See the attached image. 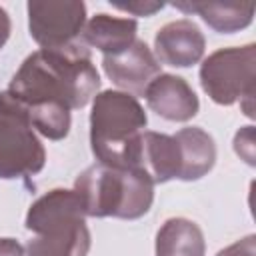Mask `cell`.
I'll list each match as a JSON object with an SVG mask.
<instances>
[{
	"label": "cell",
	"mask_w": 256,
	"mask_h": 256,
	"mask_svg": "<svg viewBox=\"0 0 256 256\" xmlns=\"http://www.w3.org/2000/svg\"><path fill=\"white\" fill-rule=\"evenodd\" d=\"M100 76L88 46L78 40L64 48L32 52L10 80L8 92L26 108L58 104L68 110L84 108L98 92Z\"/></svg>",
	"instance_id": "cell-1"
},
{
	"label": "cell",
	"mask_w": 256,
	"mask_h": 256,
	"mask_svg": "<svg viewBox=\"0 0 256 256\" xmlns=\"http://www.w3.org/2000/svg\"><path fill=\"white\" fill-rule=\"evenodd\" d=\"M146 122V112L136 96L120 90L96 94L90 112V146L98 164L140 168Z\"/></svg>",
	"instance_id": "cell-2"
},
{
	"label": "cell",
	"mask_w": 256,
	"mask_h": 256,
	"mask_svg": "<svg viewBox=\"0 0 256 256\" xmlns=\"http://www.w3.org/2000/svg\"><path fill=\"white\" fill-rule=\"evenodd\" d=\"M24 224L34 234L24 256H86L90 250L86 214L74 190L54 188L42 194L28 208Z\"/></svg>",
	"instance_id": "cell-3"
},
{
	"label": "cell",
	"mask_w": 256,
	"mask_h": 256,
	"mask_svg": "<svg viewBox=\"0 0 256 256\" xmlns=\"http://www.w3.org/2000/svg\"><path fill=\"white\" fill-rule=\"evenodd\" d=\"M74 192L78 194L86 216L136 220L152 206L154 182L142 168L92 164L78 174Z\"/></svg>",
	"instance_id": "cell-4"
},
{
	"label": "cell",
	"mask_w": 256,
	"mask_h": 256,
	"mask_svg": "<svg viewBox=\"0 0 256 256\" xmlns=\"http://www.w3.org/2000/svg\"><path fill=\"white\" fill-rule=\"evenodd\" d=\"M254 44L220 48L204 58L200 66V84L210 100L220 106H232L240 100L242 112L248 118H254Z\"/></svg>",
	"instance_id": "cell-5"
},
{
	"label": "cell",
	"mask_w": 256,
	"mask_h": 256,
	"mask_svg": "<svg viewBox=\"0 0 256 256\" xmlns=\"http://www.w3.org/2000/svg\"><path fill=\"white\" fill-rule=\"evenodd\" d=\"M46 164V150L26 106L8 90L0 92V178H30Z\"/></svg>",
	"instance_id": "cell-6"
},
{
	"label": "cell",
	"mask_w": 256,
	"mask_h": 256,
	"mask_svg": "<svg viewBox=\"0 0 256 256\" xmlns=\"http://www.w3.org/2000/svg\"><path fill=\"white\" fill-rule=\"evenodd\" d=\"M28 30L40 48H64L80 40L86 4L80 0L28 2Z\"/></svg>",
	"instance_id": "cell-7"
},
{
	"label": "cell",
	"mask_w": 256,
	"mask_h": 256,
	"mask_svg": "<svg viewBox=\"0 0 256 256\" xmlns=\"http://www.w3.org/2000/svg\"><path fill=\"white\" fill-rule=\"evenodd\" d=\"M102 68H104V74L112 80V84L120 88V92H126L132 96H144L148 84L158 74H162L160 62L156 60L154 52L148 48L146 42L138 38L124 52L104 56Z\"/></svg>",
	"instance_id": "cell-8"
},
{
	"label": "cell",
	"mask_w": 256,
	"mask_h": 256,
	"mask_svg": "<svg viewBox=\"0 0 256 256\" xmlns=\"http://www.w3.org/2000/svg\"><path fill=\"white\" fill-rule=\"evenodd\" d=\"M204 48V34L188 18L164 24L154 36V56L160 66L166 64L174 68H188L202 60Z\"/></svg>",
	"instance_id": "cell-9"
},
{
	"label": "cell",
	"mask_w": 256,
	"mask_h": 256,
	"mask_svg": "<svg viewBox=\"0 0 256 256\" xmlns=\"http://www.w3.org/2000/svg\"><path fill=\"white\" fill-rule=\"evenodd\" d=\"M144 98L148 108L168 122H188L200 110V102L192 86L174 74H158L148 84Z\"/></svg>",
	"instance_id": "cell-10"
},
{
	"label": "cell",
	"mask_w": 256,
	"mask_h": 256,
	"mask_svg": "<svg viewBox=\"0 0 256 256\" xmlns=\"http://www.w3.org/2000/svg\"><path fill=\"white\" fill-rule=\"evenodd\" d=\"M138 22L134 18H118L110 14H96L92 16L80 34V40L86 46L100 50L104 56L120 54L136 42Z\"/></svg>",
	"instance_id": "cell-11"
},
{
	"label": "cell",
	"mask_w": 256,
	"mask_h": 256,
	"mask_svg": "<svg viewBox=\"0 0 256 256\" xmlns=\"http://www.w3.org/2000/svg\"><path fill=\"white\" fill-rule=\"evenodd\" d=\"M180 150V176L178 180L192 182L206 176L216 162L214 138L198 126L182 128L174 134Z\"/></svg>",
	"instance_id": "cell-12"
},
{
	"label": "cell",
	"mask_w": 256,
	"mask_h": 256,
	"mask_svg": "<svg viewBox=\"0 0 256 256\" xmlns=\"http://www.w3.org/2000/svg\"><path fill=\"white\" fill-rule=\"evenodd\" d=\"M140 168L154 184H164L180 176V150L174 136L144 130L140 146Z\"/></svg>",
	"instance_id": "cell-13"
},
{
	"label": "cell",
	"mask_w": 256,
	"mask_h": 256,
	"mask_svg": "<svg viewBox=\"0 0 256 256\" xmlns=\"http://www.w3.org/2000/svg\"><path fill=\"white\" fill-rule=\"evenodd\" d=\"M156 256H206L204 234L188 218H170L156 234Z\"/></svg>",
	"instance_id": "cell-14"
},
{
	"label": "cell",
	"mask_w": 256,
	"mask_h": 256,
	"mask_svg": "<svg viewBox=\"0 0 256 256\" xmlns=\"http://www.w3.org/2000/svg\"><path fill=\"white\" fill-rule=\"evenodd\" d=\"M174 8L184 14H198L214 32L232 34L252 24V4H208V2H174Z\"/></svg>",
	"instance_id": "cell-15"
},
{
	"label": "cell",
	"mask_w": 256,
	"mask_h": 256,
	"mask_svg": "<svg viewBox=\"0 0 256 256\" xmlns=\"http://www.w3.org/2000/svg\"><path fill=\"white\" fill-rule=\"evenodd\" d=\"M30 122L38 134H42L48 140H62L70 132V110L58 104H42L26 108Z\"/></svg>",
	"instance_id": "cell-16"
},
{
	"label": "cell",
	"mask_w": 256,
	"mask_h": 256,
	"mask_svg": "<svg viewBox=\"0 0 256 256\" xmlns=\"http://www.w3.org/2000/svg\"><path fill=\"white\" fill-rule=\"evenodd\" d=\"M110 4L132 16H152L164 8V2H156V0H128V2H110Z\"/></svg>",
	"instance_id": "cell-17"
},
{
	"label": "cell",
	"mask_w": 256,
	"mask_h": 256,
	"mask_svg": "<svg viewBox=\"0 0 256 256\" xmlns=\"http://www.w3.org/2000/svg\"><path fill=\"white\" fill-rule=\"evenodd\" d=\"M234 150L250 166L256 164L254 162V128L252 126H244L242 130H238V134L234 136Z\"/></svg>",
	"instance_id": "cell-18"
},
{
	"label": "cell",
	"mask_w": 256,
	"mask_h": 256,
	"mask_svg": "<svg viewBox=\"0 0 256 256\" xmlns=\"http://www.w3.org/2000/svg\"><path fill=\"white\" fill-rule=\"evenodd\" d=\"M216 256H256V236L250 234V236L226 246Z\"/></svg>",
	"instance_id": "cell-19"
},
{
	"label": "cell",
	"mask_w": 256,
	"mask_h": 256,
	"mask_svg": "<svg viewBox=\"0 0 256 256\" xmlns=\"http://www.w3.org/2000/svg\"><path fill=\"white\" fill-rule=\"evenodd\" d=\"M0 256H24V248L14 238H0Z\"/></svg>",
	"instance_id": "cell-20"
},
{
	"label": "cell",
	"mask_w": 256,
	"mask_h": 256,
	"mask_svg": "<svg viewBox=\"0 0 256 256\" xmlns=\"http://www.w3.org/2000/svg\"><path fill=\"white\" fill-rule=\"evenodd\" d=\"M10 28H12L10 16H8V12L0 6V48H4V44L8 42V38H10Z\"/></svg>",
	"instance_id": "cell-21"
}]
</instances>
